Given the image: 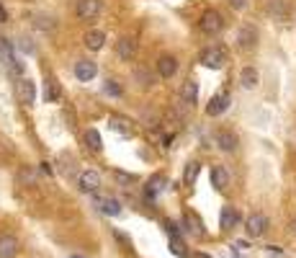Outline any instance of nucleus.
I'll use <instances>...</instances> for the list:
<instances>
[{
	"label": "nucleus",
	"instance_id": "0eeeda50",
	"mask_svg": "<svg viewBox=\"0 0 296 258\" xmlns=\"http://www.w3.org/2000/svg\"><path fill=\"white\" fill-rule=\"evenodd\" d=\"M214 142H216V147L224 150V152H234V150H237V145H240L237 134L230 132V129H219V132L214 134Z\"/></svg>",
	"mask_w": 296,
	"mask_h": 258
},
{
	"label": "nucleus",
	"instance_id": "f3484780",
	"mask_svg": "<svg viewBox=\"0 0 296 258\" xmlns=\"http://www.w3.org/2000/svg\"><path fill=\"white\" fill-rule=\"evenodd\" d=\"M260 83V75L255 67H242V73H240V85L247 88V91H253V88H258Z\"/></svg>",
	"mask_w": 296,
	"mask_h": 258
},
{
	"label": "nucleus",
	"instance_id": "39448f33",
	"mask_svg": "<svg viewBox=\"0 0 296 258\" xmlns=\"http://www.w3.org/2000/svg\"><path fill=\"white\" fill-rule=\"evenodd\" d=\"M201 62L206 65L209 70H222L224 62H227V52H224L222 47H209V49H203Z\"/></svg>",
	"mask_w": 296,
	"mask_h": 258
},
{
	"label": "nucleus",
	"instance_id": "a878e982",
	"mask_svg": "<svg viewBox=\"0 0 296 258\" xmlns=\"http://www.w3.org/2000/svg\"><path fill=\"white\" fill-rule=\"evenodd\" d=\"M134 80H136V85H142V88L152 85V77H150V73H147V67H134Z\"/></svg>",
	"mask_w": 296,
	"mask_h": 258
},
{
	"label": "nucleus",
	"instance_id": "2eb2a0df",
	"mask_svg": "<svg viewBox=\"0 0 296 258\" xmlns=\"http://www.w3.org/2000/svg\"><path fill=\"white\" fill-rule=\"evenodd\" d=\"M211 186L219 188V191L230 186V173H227L224 165H214V168H211Z\"/></svg>",
	"mask_w": 296,
	"mask_h": 258
},
{
	"label": "nucleus",
	"instance_id": "4be33fe9",
	"mask_svg": "<svg viewBox=\"0 0 296 258\" xmlns=\"http://www.w3.org/2000/svg\"><path fill=\"white\" fill-rule=\"evenodd\" d=\"M57 26V21L49 16V13H36L33 16V29H39V31H52Z\"/></svg>",
	"mask_w": 296,
	"mask_h": 258
},
{
	"label": "nucleus",
	"instance_id": "7ed1b4c3",
	"mask_svg": "<svg viewBox=\"0 0 296 258\" xmlns=\"http://www.w3.org/2000/svg\"><path fill=\"white\" fill-rule=\"evenodd\" d=\"M75 13L83 21H93L103 13V0H80L77 8H75Z\"/></svg>",
	"mask_w": 296,
	"mask_h": 258
},
{
	"label": "nucleus",
	"instance_id": "c85d7f7f",
	"mask_svg": "<svg viewBox=\"0 0 296 258\" xmlns=\"http://www.w3.org/2000/svg\"><path fill=\"white\" fill-rule=\"evenodd\" d=\"M106 91H108L111 96H121V93H124V88L116 85V80H108V83H106Z\"/></svg>",
	"mask_w": 296,
	"mask_h": 258
},
{
	"label": "nucleus",
	"instance_id": "f257e3e1",
	"mask_svg": "<svg viewBox=\"0 0 296 258\" xmlns=\"http://www.w3.org/2000/svg\"><path fill=\"white\" fill-rule=\"evenodd\" d=\"M198 29L206 34V37H214V34H219V31L224 29V18H222V13H219V10H214V8L203 10V13H201V21H198Z\"/></svg>",
	"mask_w": 296,
	"mask_h": 258
},
{
	"label": "nucleus",
	"instance_id": "1a4fd4ad",
	"mask_svg": "<svg viewBox=\"0 0 296 258\" xmlns=\"http://www.w3.org/2000/svg\"><path fill=\"white\" fill-rule=\"evenodd\" d=\"M96 75H98L96 62H90V60H77V62H75V77H77L80 83H90Z\"/></svg>",
	"mask_w": 296,
	"mask_h": 258
},
{
	"label": "nucleus",
	"instance_id": "dca6fc26",
	"mask_svg": "<svg viewBox=\"0 0 296 258\" xmlns=\"http://www.w3.org/2000/svg\"><path fill=\"white\" fill-rule=\"evenodd\" d=\"M180 101L188 104V106H193L198 101V85L193 83V80H186L183 85H180Z\"/></svg>",
	"mask_w": 296,
	"mask_h": 258
},
{
	"label": "nucleus",
	"instance_id": "9b49d317",
	"mask_svg": "<svg viewBox=\"0 0 296 258\" xmlns=\"http://www.w3.org/2000/svg\"><path fill=\"white\" fill-rule=\"evenodd\" d=\"M116 54L121 60H134V54H136V41L134 37H119L116 41Z\"/></svg>",
	"mask_w": 296,
	"mask_h": 258
},
{
	"label": "nucleus",
	"instance_id": "5701e85b",
	"mask_svg": "<svg viewBox=\"0 0 296 258\" xmlns=\"http://www.w3.org/2000/svg\"><path fill=\"white\" fill-rule=\"evenodd\" d=\"M83 140H85V145H88V147L93 150V152H100V150H103V140H100L98 129H88Z\"/></svg>",
	"mask_w": 296,
	"mask_h": 258
},
{
	"label": "nucleus",
	"instance_id": "6e6552de",
	"mask_svg": "<svg viewBox=\"0 0 296 258\" xmlns=\"http://www.w3.org/2000/svg\"><path fill=\"white\" fill-rule=\"evenodd\" d=\"M77 188H80L83 194H96L100 188V176L96 171H83L80 178H77Z\"/></svg>",
	"mask_w": 296,
	"mask_h": 258
},
{
	"label": "nucleus",
	"instance_id": "20e7f679",
	"mask_svg": "<svg viewBox=\"0 0 296 258\" xmlns=\"http://www.w3.org/2000/svg\"><path fill=\"white\" fill-rule=\"evenodd\" d=\"M16 96L24 106H33L36 104V85H33V80H29V77H21V80L16 83Z\"/></svg>",
	"mask_w": 296,
	"mask_h": 258
},
{
	"label": "nucleus",
	"instance_id": "bb28decb",
	"mask_svg": "<svg viewBox=\"0 0 296 258\" xmlns=\"http://www.w3.org/2000/svg\"><path fill=\"white\" fill-rule=\"evenodd\" d=\"M60 96H62L60 83H57V80H49V83H47V101H49V104H57V101H60Z\"/></svg>",
	"mask_w": 296,
	"mask_h": 258
},
{
	"label": "nucleus",
	"instance_id": "c756f323",
	"mask_svg": "<svg viewBox=\"0 0 296 258\" xmlns=\"http://www.w3.org/2000/svg\"><path fill=\"white\" fill-rule=\"evenodd\" d=\"M116 181H119V184H134L136 178L129 176V173H124V171H116Z\"/></svg>",
	"mask_w": 296,
	"mask_h": 258
},
{
	"label": "nucleus",
	"instance_id": "b1692460",
	"mask_svg": "<svg viewBox=\"0 0 296 258\" xmlns=\"http://www.w3.org/2000/svg\"><path fill=\"white\" fill-rule=\"evenodd\" d=\"M111 129L113 132H121V134H132L134 127H132V121L127 116H111Z\"/></svg>",
	"mask_w": 296,
	"mask_h": 258
},
{
	"label": "nucleus",
	"instance_id": "2f4dec72",
	"mask_svg": "<svg viewBox=\"0 0 296 258\" xmlns=\"http://www.w3.org/2000/svg\"><path fill=\"white\" fill-rule=\"evenodd\" d=\"M234 10H242V8H247V0H227Z\"/></svg>",
	"mask_w": 296,
	"mask_h": 258
},
{
	"label": "nucleus",
	"instance_id": "f704fd0d",
	"mask_svg": "<svg viewBox=\"0 0 296 258\" xmlns=\"http://www.w3.org/2000/svg\"><path fill=\"white\" fill-rule=\"evenodd\" d=\"M70 258H83V256H70Z\"/></svg>",
	"mask_w": 296,
	"mask_h": 258
},
{
	"label": "nucleus",
	"instance_id": "9d476101",
	"mask_svg": "<svg viewBox=\"0 0 296 258\" xmlns=\"http://www.w3.org/2000/svg\"><path fill=\"white\" fill-rule=\"evenodd\" d=\"M227 109H230V96H227V93H216L206 104V116H222Z\"/></svg>",
	"mask_w": 296,
	"mask_h": 258
},
{
	"label": "nucleus",
	"instance_id": "aec40b11",
	"mask_svg": "<svg viewBox=\"0 0 296 258\" xmlns=\"http://www.w3.org/2000/svg\"><path fill=\"white\" fill-rule=\"evenodd\" d=\"M219 222H222V230H232L237 222H240V215H237V209H234V207H224Z\"/></svg>",
	"mask_w": 296,
	"mask_h": 258
},
{
	"label": "nucleus",
	"instance_id": "a211bd4d",
	"mask_svg": "<svg viewBox=\"0 0 296 258\" xmlns=\"http://www.w3.org/2000/svg\"><path fill=\"white\" fill-rule=\"evenodd\" d=\"M268 16H273L276 21H283L289 16V5L286 0H268Z\"/></svg>",
	"mask_w": 296,
	"mask_h": 258
},
{
	"label": "nucleus",
	"instance_id": "f03ea898",
	"mask_svg": "<svg viewBox=\"0 0 296 258\" xmlns=\"http://www.w3.org/2000/svg\"><path fill=\"white\" fill-rule=\"evenodd\" d=\"M258 39H260V31L253 24H245V26H240V31H237V47L240 49H255Z\"/></svg>",
	"mask_w": 296,
	"mask_h": 258
},
{
	"label": "nucleus",
	"instance_id": "6ab92c4d",
	"mask_svg": "<svg viewBox=\"0 0 296 258\" xmlns=\"http://www.w3.org/2000/svg\"><path fill=\"white\" fill-rule=\"evenodd\" d=\"M96 207L103 212V215H108V217H119L121 215V204H119L116 199H98Z\"/></svg>",
	"mask_w": 296,
	"mask_h": 258
},
{
	"label": "nucleus",
	"instance_id": "cd10ccee",
	"mask_svg": "<svg viewBox=\"0 0 296 258\" xmlns=\"http://www.w3.org/2000/svg\"><path fill=\"white\" fill-rule=\"evenodd\" d=\"M163 186H165V176H155V178H150V194L163 191Z\"/></svg>",
	"mask_w": 296,
	"mask_h": 258
},
{
	"label": "nucleus",
	"instance_id": "7c9ffc66",
	"mask_svg": "<svg viewBox=\"0 0 296 258\" xmlns=\"http://www.w3.org/2000/svg\"><path fill=\"white\" fill-rule=\"evenodd\" d=\"M170 251H173L175 256H186V245L178 243V240H173V243H170Z\"/></svg>",
	"mask_w": 296,
	"mask_h": 258
},
{
	"label": "nucleus",
	"instance_id": "473e14b6",
	"mask_svg": "<svg viewBox=\"0 0 296 258\" xmlns=\"http://www.w3.org/2000/svg\"><path fill=\"white\" fill-rule=\"evenodd\" d=\"M289 227H291V232H294V235H296V217H294V220H291V225H289Z\"/></svg>",
	"mask_w": 296,
	"mask_h": 258
},
{
	"label": "nucleus",
	"instance_id": "72a5a7b5",
	"mask_svg": "<svg viewBox=\"0 0 296 258\" xmlns=\"http://www.w3.org/2000/svg\"><path fill=\"white\" fill-rule=\"evenodd\" d=\"M196 258H209V256H203V253H198V256H196Z\"/></svg>",
	"mask_w": 296,
	"mask_h": 258
},
{
	"label": "nucleus",
	"instance_id": "412c9836",
	"mask_svg": "<svg viewBox=\"0 0 296 258\" xmlns=\"http://www.w3.org/2000/svg\"><path fill=\"white\" fill-rule=\"evenodd\" d=\"M183 222H186V227H188L193 235H203V222H201V217L196 215V212H186Z\"/></svg>",
	"mask_w": 296,
	"mask_h": 258
},
{
	"label": "nucleus",
	"instance_id": "393cba45",
	"mask_svg": "<svg viewBox=\"0 0 296 258\" xmlns=\"http://www.w3.org/2000/svg\"><path fill=\"white\" fill-rule=\"evenodd\" d=\"M198 171H201V163H198V160H191V163L186 165L183 184H186V186H193V184H196V176H198Z\"/></svg>",
	"mask_w": 296,
	"mask_h": 258
},
{
	"label": "nucleus",
	"instance_id": "4468645a",
	"mask_svg": "<svg viewBox=\"0 0 296 258\" xmlns=\"http://www.w3.org/2000/svg\"><path fill=\"white\" fill-rule=\"evenodd\" d=\"M83 41H85V47L90 52H98V49H103V44H106V34L100 31V29H90Z\"/></svg>",
	"mask_w": 296,
	"mask_h": 258
},
{
	"label": "nucleus",
	"instance_id": "f8f14e48",
	"mask_svg": "<svg viewBox=\"0 0 296 258\" xmlns=\"http://www.w3.org/2000/svg\"><path fill=\"white\" fill-rule=\"evenodd\" d=\"M178 73V60L173 54H163L160 60H157V75L160 77H173Z\"/></svg>",
	"mask_w": 296,
	"mask_h": 258
},
{
	"label": "nucleus",
	"instance_id": "ddd939ff",
	"mask_svg": "<svg viewBox=\"0 0 296 258\" xmlns=\"http://www.w3.org/2000/svg\"><path fill=\"white\" fill-rule=\"evenodd\" d=\"M18 251H21L18 238H13V235H0V258H16Z\"/></svg>",
	"mask_w": 296,
	"mask_h": 258
},
{
	"label": "nucleus",
	"instance_id": "423d86ee",
	"mask_svg": "<svg viewBox=\"0 0 296 258\" xmlns=\"http://www.w3.org/2000/svg\"><path fill=\"white\" fill-rule=\"evenodd\" d=\"M268 217L265 215H260V212H255V215H250L247 217V222H245V230H247V235L250 238H260L265 230H268Z\"/></svg>",
	"mask_w": 296,
	"mask_h": 258
}]
</instances>
